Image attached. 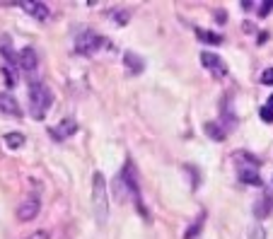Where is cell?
Masks as SVG:
<instances>
[{"instance_id": "cell-3", "label": "cell", "mask_w": 273, "mask_h": 239, "mask_svg": "<svg viewBox=\"0 0 273 239\" xmlns=\"http://www.w3.org/2000/svg\"><path fill=\"white\" fill-rule=\"evenodd\" d=\"M107 44H109L107 39H102L99 34L85 29V32H80L77 39H75V51H77V54H85V56H92V54H97V51H102Z\"/></svg>"}, {"instance_id": "cell-18", "label": "cell", "mask_w": 273, "mask_h": 239, "mask_svg": "<svg viewBox=\"0 0 273 239\" xmlns=\"http://www.w3.org/2000/svg\"><path fill=\"white\" fill-rule=\"evenodd\" d=\"M111 17L116 19L119 24H126V19H128V12H126V10H119V12H111Z\"/></svg>"}, {"instance_id": "cell-1", "label": "cell", "mask_w": 273, "mask_h": 239, "mask_svg": "<svg viewBox=\"0 0 273 239\" xmlns=\"http://www.w3.org/2000/svg\"><path fill=\"white\" fill-rule=\"evenodd\" d=\"M51 104H54L51 90L41 80H32L29 82V116L34 121H44L46 114L51 111Z\"/></svg>"}, {"instance_id": "cell-16", "label": "cell", "mask_w": 273, "mask_h": 239, "mask_svg": "<svg viewBox=\"0 0 273 239\" xmlns=\"http://www.w3.org/2000/svg\"><path fill=\"white\" fill-rule=\"evenodd\" d=\"M196 34H199L201 41H205V44H222V37L215 34V32H205V29H196Z\"/></svg>"}, {"instance_id": "cell-17", "label": "cell", "mask_w": 273, "mask_h": 239, "mask_svg": "<svg viewBox=\"0 0 273 239\" xmlns=\"http://www.w3.org/2000/svg\"><path fill=\"white\" fill-rule=\"evenodd\" d=\"M259 114H261V119H264L266 123H273V109L269 107V104H266V107H261V109H259Z\"/></svg>"}, {"instance_id": "cell-4", "label": "cell", "mask_w": 273, "mask_h": 239, "mask_svg": "<svg viewBox=\"0 0 273 239\" xmlns=\"http://www.w3.org/2000/svg\"><path fill=\"white\" fill-rule=\"evenodd\" d=\"M39 210H41V201L37 196H29L17 205V220L19 222H32L34 218H39Z\"/></svg>"}, {"instance_id": "cell-14", "label": "cell", "mask_w": 273, "mask_h": 239, "mask_svg": "<svg viewBox=\"0 0 273 239\" xmlns=\"http://www.w3.org/2000/svg\"><path fill=\"white\" fill-rule=\"evenodd\" d=\"M203 130H205V133H208L213 140H218V143H220V140H225V130L220 128L218 123H213V121H208V123L203 126Z\"/></svg>"}, {"instance_id": "cell-15", "label": "cell", "mask_w": 273, "mask_h": 239, "mask_svg": "<svg viewBox=\"0 0 273 239\" xmlns=\"http://www.w3.org/2000/svg\"><path fill=\"white\" fill-rule=\"evenodd\" d=\"M203 222H205V215L201 213L199 218H196V222H194V225H191V227L184 232V239H196V235H199L201 230H203Z\"/></svg>"}, {"instance_id": "cell-9", "label": "cell", "mask_w": 273, "mask_h": 239, "mask_svg": "<svg viewBox=\"0 0 273 239\" xmlns=\"http://www.w3.org/2000/svg\"><path fill=\"white\" fill-rule=\"evenodd\" d=\"M0 111L7 114V116H12V119H22V109H19L17 99L7 92H0Z\"/></svg>"}, {"instance_id": "cell-5", "label": "cell", "mask_w": 273, "mask_h": 239, "mask_svg": "<svg viewBox=\"0 0 273 239\" xmlns=\"http://www.w3.org/2000/svg\"><path fill=\"white\" fill-rule=\"evenodd\" d=\"M201 63H203L205 70H210L213 77H225V75H227V65L222 63V58L215 54H210V51H203V54H201Z\"/></svg>"}, {"instance_id": "cell-10", "label": "cell", "mask_w": 273, "mask_h": 239, "mask_svg": "<svg viewBox=\"0 0 273 239\" xmlns=\"http://www.w3.org/2000/svg\"><path fill=\"white\" fill-rule=\"evenodd\" d=\"M124 63H126V68L131 73H140V70L145 68V60H143L140 56H136L133 51H126V54H124Z\"/></svg>"}, {"instance_id": "cell-19", "label": "cell", "mask_w": 273, "mask_h": 239, "mask_svg": "<svg viewBox=\"0 0 273 239\" xmlns=\"http://www.w3.org/2000/svg\"><path fill=\"white\" fill-rule=\"evenodd\" d=\"M261 82H264V85H273V68L261 73Z\"/></svg>"}, {"instance_id": "cell-2", "label": "cell", "mask_w": 273, "mask_h": 239, "mask_svg": "<svg viewBox=\"0 0 273 239\" xmlns=\"http://www.w3.org/2000/svg\"><path fill=\"white\" fill-rule=\"evenodd\" d=\"M92 210L99 225H104L109 218V191H107V179L102 172L92 174Z\"/></svg>"}, {"instance_id": "cell-7", "label": "cell", "mask_w": 273, "mask_h": 239, "mask_svg": "<svg viewBox=\"0 0 273 239\" xmlns=\"http://www.w3.org/2000/svg\"><path fill=\"white\" fill-rule=\"evenodd\" d=\"M17 65H19V70H24V73H34L37 70V65H39V60H37V54H34V49H22L17 54Z\"/></svg>"}, {"instance_id": "cell-11", "label": "cell", "mask_w": 273, "mask_h": 239, "mask_svg": "<svg viewBox=\"0 0 273 239\" xmlns=\"http://www.w3.org/2000/svg\"><path fill=\"white\" fill-rule=\"evenodd\" d=\"M239 179L249 186H261V177L254 167H239Z\"/></svg>"}, {"instance_id": "cell-12", "label": "cell", "mask_w": 273, "mask_h": 239, "mask_svg": "<svg viewBox=\"0 0 273 239\" xmlns=\"http://www.w3.org/2000/svg\"><path fill=\"white\" fill-rule=\"evenodd\" d=\"M273 210V198L271 196H264L261 201H256L254 205V215L256 218H269V213Z\"/></svg>"}, {"instance_id": "cell-20", "label": "cell", "mask_w": 273, "mask_h": 239, "mask_svg": "<svg viewBox=\"0 0 273 239\" xmlns=\"http://www.w3.org/2000/svg\"><path fill=\"white\" fill-rule=\"evenodd\" d=\"M27 239H51V235H49L46 230H37V232H32Z\"/></svg>"}, {"instance_id": "cell-8", "label": "cell", "mask_w": 273, "mask_h": 239, "mask_svg": "<svg viewBox=\"0 0 273 239\" xmlns=\"http://www.w3.org/2000/svg\"><path fill=\"white\" fill-rule=\"evenodd\" d=\"M51 135H54V140H66V138H70V135H75L77 133V123H75L73 119H63L56 128L49 130Z\"/></svg>"}, {"instance_id": "cell-13", "label": "cell", "mask_w": 273, "mask_h": 239, "mask_svg": "<svg viewBox=\"0 0 273 239\" xmlns=\"http://www.w3.org/2000/svg\"><path fill=\"white\" fill-rule=\"evenodd\" d=\"M2 140H5V147H10V150H19V147L24 145L27 138H24L22 133H17V130H12V133H5Z\"/></svg>"}, {"instance_id": "cell-21", "label": "cell", "mask_w": 273, "mask_h": 239, "mask_svg": "<svg viewBox=\"0 0 273 239\" xmlns=\"http://www.w3.org/2000/svg\"><path fill=\"white\" fill-rule=\"evenodd\" d=\"M271 7H273V2H271V0H266V2H264V7L259 10V15H261V17H266V15L271 12Z\"/></svg>"}, {"instance_id": "cell-6", "label": "cell", "mask_w": 273, "mask_h": 239, "mask_svg": "<svg viewBox=\"0 0 273 239\" xmlns=\"http://www.w3.org/2000/svg\"><path fill=\"white\" fill-rule=\"evenodd\" d=\"M17 5L27 12V15L37 17L39 22H46V19L51 17V10H49L46 2H39V0H22V2H17Z\"/></svg>"}, {"instance_id": "cell-22", "label": "cell", "mask_w": 273, "mask_h": 239, "mask_svg": "<svg viewBox=\"0 0 273 239\" xmlns=\"http://www.w3.org/2000/svg\"><path fill=\"white\" fill-rule=\"evenodd\" d=\"M269 107H271V109H273V94H271V97H269Z\"/></svg>"}]
</instances>
